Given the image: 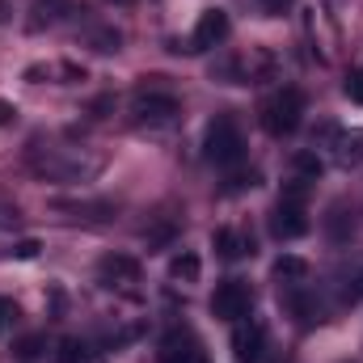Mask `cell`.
Here are the masks:
<instances>
[{
  "label": "cell",
  "mask_w": 363,
  "mask_h": 363,
  "mask_svg": "<svg viewBox=\"0 0 363 363\" xmlns=\"http://www.w3.org/2000/svg\"><path fill=\"white\" fill-rule=\"evenodd\" d=\"M304 199H308V182L304 178H291L279 194V203H296V207H304Z\"/></svg>",
  "instance_id": "cell-16"
},
{
  "label": "cell",
  "mask_w": 363,
  "mask_h": 363,
  "mask_svg": "<svg viewBox=\"0 0 363 363\" xmlns=\"http://www.w3.org/2000/svg\"><path fill=\"white\" fill-rule=\"evenodd\" d=\"M55 359H60V363H101V359L89 351V347H85V342H77V338H64Z\"/></svg>",
  "instance_id": "cell-14"
},
{
  "label": "cell",
  "mask_w": 363,
  "mask_h": 363,
  "mask_svg": "<svg viewBox=\"0 0 363 363\" xmlns=\"http://www.w3.org/2000/svg\"><path fill=\"white\" fill-rule=\"evenodd\" d=\"M300 114H304V93L300 89H274L262 106H258V118L271 135H291L300 127Z\"/></svg>",
  "instance_id": "cell-1"
},
{
  "label": "cell",
  "mask_w": 363,
  "mask_h": 363,
  "mask_svg": "<svg viewBox=\"0 0 363 363\" xmlns=\"http://www.w3.org/2000/svg\"><path fill=\"white\" fill-rule=\"evenodd\" d=\"M258 4H262V9H267V13H283V9H287V4H291V0H258Z\"/></svg>",
  "instance_id": "cell-23"
},
{
  "label": "cell",
  "mask_w": 363,
  "mask_h": 363,
  "mask_svg": "<svg viewBox=\"0 0 363 363\" xmlns=\"http://www.w3.org/2000/svg\"><path fill=\"white\" fill-rule=\"evenodd\" d=\"M245 186H258V174L250 169V174H237V178L228 182V190H245Z\"/></svg>",
  "instance_id": "cell-21"
},
{
  "label": "cell",
  "mask_w": 363,
  "mask_h": 363,
  "mask_svg": "<svg viewBox=\"0 0 363 363\" xmlns=\"http://www.w3.org/2000/svg\"><path fill=\"white\" fill-rule=\"evenodd\" d=\"M38 351H43V338H38V334H30V338L17 342V355H21V359H34Z\"/></svg>",
  "instance_id": "cell-20"
},
{
  "label": "cell",
  "mask_w": 363,
  "mask_h": 363,
  "mask_svg": "<svg viewBox=\"0 0 363 363\" xmlns=\"http://www.w3.org/2000/svg\"><path fill=\"white\" fill-rule=\"evenodd\" d=\"M13 325H17V304L9 296H0V334H9Z\"/></svg>",
  "instance_id": "cell-18"
},
{
  "label": "cell",
  "mask_w": 363,
  "mask_h": 363,
  "mask_svg": "<svg viewBox=\"0 0 363 363\" xmlns=\"http://www.w3.org/2000/svg\"><path fill=\"white\" fill-rule=\"evenodd\" d=\"M334 161H338L342 169L363 165V127H355V131H338V140H334Z\"/></svg>",
  "instance_id": "cell-10"
},
{
  "label": "cell",
  "mask_w": 363,
  "mask_h": 363,
  "mask_svg": "<svg viewBox=\"0 0 363 363\" xmlns=\"http://www.w3.org/2000/svg\"><path fill=\"white\" fill-rule=\"evenodd\" d=\"M245 157V140L233 123V114H216V123L207 127V161L216 165H237Z\"/></svg>",
  "instance_id": "cell-2"
},
{
  "label": "cell",
  "mask_w": 363,
  "mask_h": 363,
  "mask_svg": "<svg viewBox=\"0 0 363 363\" xmlns=\"http://www.w3.org/2000/svg\"><path fill=\"white\" fill-rule=\"evenodd\" d=\"M169 274H174L178 283H199V274H203V262H199V254H186V250H182L178 258L169 262Z\"/></svg>",
  "instance_id": "cell-12"
},
{
  "label": "cell",
  "mask_w": 363,
  "mask_h": 363,
  "mask_svg": "<svg viewBox=\"0 0 363 363\" xmlns=\"http://www.w3.org/2000/svg\"><path fill=\"white\" fill-rule=\"evenodd\" d=\"M97 279H101L106 287H127V283L140 279V262H135L131 254H106V258L97 262Z\"/></svg>",
  "instance_id": "cell-6"
},
{
  "label": "cell",
  "mask_w": 363,
  "mask_h": 363,
  "mask_svg": "<svg viewBox=\"0 0 363 363\" xmlns=\"http://www.w3.org/2000/svg\"><path fill=\"white\" fill-rule=\"evenodd\" d=\"M9 123H17V106L0 101V127H9Z\"/></svg>",
  "instance_id": "cell-22"
},
{
  "label": "cell",
  "mask_w": 363,
  "mask_h": 363,
  "mask_svg": "<svg viewBox=\"0 0 363 363\" xmlns=\"http://www.w3.org/2000/svg\"><path fill=\"white\" fill-rule=\"evenodd\" d=\"M342 89H347V97H351L355 106H363V68H351V72H347V85H342Z\"/></svg>",
  "instance_id": "cell-17"
},
{
  "label": "cell",
  "mask_w": 363,
  "mask_h": 363,
  "mask_svg": "<svg viewBox=\"0 0 363 363\" xmlns=\"http://www.w3.org/2000/svg\"><path fill=\"white\" fill-rule=\"evenodd\" d=\"M274 279H283V283H300V279H308V262L296 258V254H283V258L274 262Z\"/></svg>",
  "instance_id": "cell-13"
},
{
  "label": "cell",
  "mask_w": 363,
  "mask_h": 363,
  "mask_svg": "<svg viewBox=\"0 0 363 363\" xmlns=\"http://www.w3.org/2000/svg\"><path fill=\"white\" fill-rule=\"evenodd\" d=\"M262 342H267V330H262L258 321H245V325H237V334H233V351H237L241 363L262 359Z\"/></svg>",
  "instance_id": "cell-8"
},
{
  "label": "cell",
  "mask_w": 363,
  "mask_h": 363,
  "mask_svg": "<svg viewBox=\"0 0 363 363\" xmlns=\"http://www.w3.org/2000/svg\"><path fill=\"white\" fill-rule=\"evenodd\" d=\"M228 13L224 9H207L203 17H199V26H194V38H190V51H211V47H220L224 38H228Z\"/></svg>",
  "instance_id": "cell-5"
},
{
  "label": "cell",
  "mask_w": 363,
  "mask_h": 363,
  "mask_svg": "<svg viewBox=\"0 0 363 363\" xmlns=\"http://www.w3.org/2000/svg\"><path fill=\"white\" fill-rule=\"evenodd\" d=\"M296 174L304 182H317L321 178V157L317 152H296Z\"/></svg>",
  "instance_id": "cell-15"
},
{
  "label": "cell",
  "mask_w": 363,
  "mask_h": 363,
  "mask_svg": "<svg viewBox=\"0 0 363 363\" xmlns=\"http://www.w3.org/2000/svg\"><path fill=\"white\" fill-rule=\"evenodd\" d=\"M359 287H363V274H359Z\"/></svg>",
  "instance_id": "cell-25"
},
{
  "label": "cell",
  "mask_w": 363,
  "mask_h": 363,
  "mask_svg": "<svg viewBox=\"0 0 363 363\" xmlns=\"http://www.w3.org/2000/svg\"><path fill=\"white\" fill-rule=\"evenodd\" d=\"M161 363H203V351L190 334H169L161 347Z\"/></svg>",
  "instance_id": "cell-11"
},
{
  "label": "cell",
  "mask_w": 363,
  "mask_h": 363,
  "mask_svg": "<svg viewBox=\"0 0 363 363\" xmlns=\"http://www.w3.org/2000/svg\"><path fill=\"white\" fill-rule=\"evenodd\" d=\"M250 308H254V296H250V287L241 279H224L216 287V296H211V313L224 317V321H245Z\"/></svg>",
  "instance_id": "cell-3"
},
{
  "label": "cell",
  "mask_w": 363,
  "mask_h": 363,
  "mask_svg": "<svg viewBox=\"0 0 363 363\" xmlns=\"http://www.w3.org/2000/svg\"><path fill=\"white\" fill-rule=\"evenodd\" d=\"M118 4H131V0H118Z\"/></svg>",
  "instance_id": "cell-24"
},
{
  "label": "cell",
  "mask_w": 363,
  "mask_h": 363,
  "mask_svg": "<svg viewBox=\"0 0 363 363\" xmlns=\"http://www.w3.org/2000/svg\"><path fill=\"white\" fill-rule=\"evenodd\" d=\"M38 250H43V241L26 237V241H17V245H13V258H38Z\"/></svg>",
  "instance_id": "cell-19"
},
{
  "label": "cell",
  "mask_w": 363,
  "mask_h": 363,
  "mask_svg": "<svg viewBox=\"0 0 363 363\" xmlns=\"http://www.w3.org/2000/svg\"><path fill=\"white\" fill-rule=\"evenodd\" d=\"M211 245H216V254L224 262H237V258L254 254V237L250 233H237V228H216L211 233Z\"/></svg>",
  "instance_id": "cell-9"
},
{
  "label": "cell",
  "mask_w": 363,
  "mask_h": 363,
  "mask_svg": "<svg viewBox=\"0 0 363 363\" xmlns=\"http://www.w3.org/2000/svg\"><path fill=\"white\" fill-rule=\"evenodd\" d=\"M131 114L144 118V123H169V118L182 114V101L165 89H140L131 97Z\"/></svg>",
  "instance_id": "cell-4"
},
{
  "label": "cell",
  "mask_w": 363,
  "mask_h": 363,
  "mask_svg": "<svg viewBox=\"0 0 363 363\" xmlns=\"http://www.w3.org/2000/svg\"><path fill=\"white\" fill-rule=\"evenodd\" d=\"M271 233L279 241H296V237H304L308 233V216H304V207H296V203H279L271 216Z\"/></svg>",
  "instance_id": "cell-7"
}]
</instances>
